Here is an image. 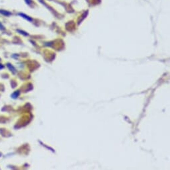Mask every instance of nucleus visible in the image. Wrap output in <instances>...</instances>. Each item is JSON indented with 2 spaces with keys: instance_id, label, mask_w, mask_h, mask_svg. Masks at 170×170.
Here are the masks:
<instances>
[{
  "instance_id": "1",
  "label": "nucleus",
  "mask_w": 170,
  "mask_h": 170,
  "mask_svg": "<svg viewBox=\"0 0 170 170\" xmlns=\"http://www.w3.org/2000/svg\"><path fill=\"white\" fill-rule=\"evenodd\" d=\"M20 15H21V16H22V17H23V18H26V20H28V21H31L32 20V19H30V18H29L28 17V16H27V15H24V14H22V13H20Z\"/></svg>"
}]
</instances>
